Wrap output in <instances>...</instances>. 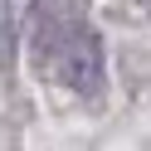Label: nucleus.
<instances>
[{"label": "nucleus", "instance_id": "obj_1", "mask_svg": "<svg viewBox=\"0 0 151 151\" xmlns=\"http://www.w3.org/2000/svg\"><path fill=\"white\" fill-rule=\"evenodd\" d=\"M29 49H34V68L54 83L88 93L98 83L102 68V44L93 34V24L78 15L73 0H39L29 15Z\"/></svg>", "mask_w": 151, "mask_h": 151}]
</instances>
